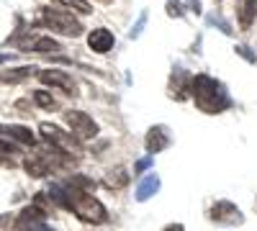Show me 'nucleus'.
I'll list each match as a JSON object with an SVG mask.
<instances>
[{
    "label": "nucleus",
    "mask_w": 257,
    "mask_h": 231,
    "mask_svg": "<svg viewBox=\"0 0 257 231\" xmlns=\"http://www.w3.org/2000/svg\"><path fill=\"white\" fill-rule=\"evenodd\" d=\"M190 98L196 100V106L203 113H224L231 106V98L226 93V88L216 77L211 75H196L190 77Z\"/></svg>",
    "instance_id": "nucleus-1"
},
{
    "label": "nucleus",
    "mask_w": 257,
    "mask_h": 231,
    "mask_svg": "<svg viewBox=\"0 0 257 231\" xmlns=\"http://www.w3.org/2000/svg\"><path fill=\"white\" fill-rule=\"evenodd\" d=\"M41 24L47 29H52L54 34L62 36H80L82 34V24L67 11H59V8H44L41 11Z\"/></svg>",
    "instance_id": "nucleus-2"
},
{
    "label": "nucleus",
    "mask_w": 257,
    "mask_h": 231,
    "mask_svg": "<svg viewBox=\"0 0 257 231\" xmlns=\"http://www.w3.org/2000/svg\"><path fill=\"white\" fill-rule=\"evenodd\" d=\"M64 121L72 129V136L77 139H95L98 136V123L82 111H64Z\"/></svg>",
    "instance_id": "nucleus-3"
},
{
    "label": "nucleus",
    "mask_w": 257,
    "mask_h": 231,
    "mask_svg": "<svg viewBox=\"0 0 257 231\" xmlns=\"http://www.w3.org/2000/svg\"><path fill=\"white\" fill-rule=\"evenodd\" d=\"M211 221H216L221 226H239L244 223V216L237 205H234L231 200H219V203H213L211 205Z\"/></svg>",
    "instance_id": "nucleus-4"
},
{
    "label": "nucleus",
    "mask_w": 257,
    "mask_h": 231,
    "mask_svg": "<svg viewBox=\"0 0 257 231\" xmlns=\"http://www.w3.org/2000/svg\"><path fill=\"white\" fill-rule=\"evenodd\" d=\"M39 80L44 82V85L59 88L62 93H67V95H77V82L72 80V75L62 72V70H41L39 72Z\"/></svg>",
    "instance_id": "nucleus-5"
},
{
    "label": "nucleus",
    "mask_w": 257,
    "mask_h": 231,
    "mask_svg": "<svg viewBox=\"0 0 257 231\" xmlns=\"http://www.w3.org/2000/svg\"><path fill=\"white\" fill-rule=\"evenodd\" d=\"M39 129H41V136H44L49 144H57V146H62V149H67V152L77 149V136L64 134L59 126H54V123H41Z\"/></svg>",
    "instance_id": "nucleus-6"
},
{
    "label": "nucleus",
    "mask_w": 257,
    "mask_h": 231,
    "mask_svg": "<svg viewBox=\"0 0 257 231\" xmlns=\"http://www.w3.org/2000/svg\"><path fill=\"white\" fill-rule=\"evenodd\" d=\"M170 131H167V126H152V129L147 131L144 136V146H147V152L149 154H157V152H165L167 146H170Z\"/></svg>",
    "instance_id": "nucleus-7"
},
{
    "label": "nucleus",
    "mask_w": 257,
    "mask_h": 231,
    "mask_svg": "<svg viewBox=\"0 0 257 231\" xmlns=\"http://www.w3.org/2000/svg\"><path fill=\"white\" fill-rule=\"evenodd\" d=\"M44 218H47V208H41L39 203L26 205L24 211H21L18 221H16V228H18V231H31L34 226H39Z\"/></svg>",
    "instance_id": "nucleus-8"
},
{
    "label": "nucleus",
    "mask_w": 257,
    "mask_h": 231,
    "mask_svg": "<svg viewBox=\"0 0 257 231\" xmlns=\"http://www.w3.org/2000/svg\"><path fill=\"white\" fill-rule=\"evenodd\" d=\"M116 44V39L108 29H93L88 34V47L95 52V54H105V52H111Z\"/></svg>",
    "instance_id": "nucleus-9"
},
{
    "label": "nucleus",
    "mask_w": 257,
    "mask_h": 231,
    "mask_svg": "<svg viewBox=\"0 0 257 231\" xmlns=\"http://www.w3.org/2000/svg\"><path fill=\"white\" fill-rule=\"evenodd\" d=\"M190 95V75H185L183 67H178L170 77V98L175 100H185Z\"/></svg>",
    "instance_id": "nucleus-10"
},
{
    "label": "nucleus",
    "mask_w": 257,
    "mask_h": 231,
    "mask_svg": "<svg viewBox=\"0 0 257 231\" xmlns=\"http://www.w3.org/2000/svg\"><path fill=\"white\" fill-rule=\"evenodd\" d=\"M0 131H3L8 139H16L18 144H26V146H34V144H36V139H34L31 129H26V126L11 123V126H0Z\"/></svg>",
    "instance_id": "nucleus-11"
},
{
    "label": "nucleus",
    "mask_w": 257,
    "mask_h": 231,
    "mask_svg": "<svg viewBox=\"0 0 257 231\" xmlns=\"http://www.w3.org/2000/svg\"><path fill=\"white\" fill-rule=\"evenodd\" d=\"M237 16H239V29L247 31L257 16V0H239L237 3Z\"/></svg>",
    "instance_id": "nucleus-12"
},
{
    "label": "nucleus",
    "mask_w": 257,
    "mask_h": 231,
    "mask_svg": "<svg viewBox=\"0 0 257 231\" xmlns=\"http://www.w3.org/2000/svg\"><path fill=\"white\" fill-rule=\"evenodd\" d=\"M157 190H160V177L152 172V175H147V177L139 182V187H137V200H139V203H144V200L152 198Z\"/></svg>",
    "instance_id": "nucleus-13"
},
{
    "label": "nucleus",
    "mask_w": 257,
    "mask_h": 231,
    "mask_svg": "<svg viewBox=\"0 0 257 231\" xmlns=\"http://www.w3.org/2000/svg\"><path fill=\"white\" fill-rule=\"evenodd\" d=\"M128 172L123 170V167H118V170H111V172H105L103 177V187H108V190H121V187L128 185Z\"/></svg>",
    "instance_id": "nucleus-14"
},
{
    "label": "nucleus",
    "mask_w": 257,
    "mask_h": 231,
    "mask_svg": "<svg viewBox=\"0 0 257 231\" xmlns=\"http://www.w3.org/2000/svg\"><path fill=\"white\" fill-rule=\"evenodd\" d=\"M34 70H36V67H31V65L16 67V70H3V72H0V80H3L6 85H16V82H24V80H29V77L34 75Z\"/></svg>",
    "instance_id": "nucleus-15"
},
{
    "label": "nucleus",
    "mask_w": 257,
    "mask_h": 231,
    "mask_svg": "<svg viewBox=\"0 0 257 231\" xmlns=\"http://www.w3.org/2000/svg\"><path fill=\"white\" fill-rule=\"evenodd\" d=\"M59 49H62V44L57 39H52V36H39V39H34L29 44V52H39V54H54Z\"/></svg>",
    "instance_id": "nucleus-16"
},
{
    "label": "nucleus",
    "mask_w": 257,
    "mask_h": 231,
    "mask_svg": "<svg viewBox=\"0 0 257 231\" xmlns=\"http://www.w3.org/2000/svg\"><path fill=\"white\" fill-rule=\"evenodd\" d=\"M54 3H62V6H67V8H72V11L82 13V16L93 13V6L88 3V0H54Z\"/></svg>",
    "instance_id": "nucleus-17"
},
{
    "label": "nucleus",
    "mask_w": 257,
    "mask_h": 231,
    "mask_svg": "<svg viewBox=\"0 0 257 231\" xmlns=\"http://www.w3.org/2000/svg\"><path fill=\"white\" fill-rule=\"evenodd\" d=\"M34 103H36L39 108H54V106H57L54 98H52L47 90H36V93H34Z\"/></svg>",
    "instance_id": "nucleus-18"
},
{
    "label": "nucleus",
    "mask_w": 257,
    "mask_h": 231,
    "mask_svg": "<svg viewBox=\"0 0 257 231\" xmlns=\"http://www.w3.org/2000/svg\"><path fill=\"white\" fill-rule=\"evenodd\" d=\"M18 152V146L13 141H6V139H0V154H16Z\"/></svg>",
    "instance_id": "nucleus-19"
},
{
    "label": "nucleus",
    "mask_w": 257,
    "mask_h": 231,
    "mask_svg": "<svg viewBox=\"0 0 257 231\" xmlns=\"http://www.w3.org/2000/svg\"><path fill=\"white\" fill-rule=\"evenodd\" d=\"M167 16L180 18V16H183V6H180V3H175V0H170V3H167Z\"/></svg>",
    "instance_id": "nucleus-20"
},
{
    "label": "nucleus",
    "mask_w": 257,
    "mask_h": 231,
    "mask_svg": "<svg viewBox=\"0 0 257 231\" xmlns=\"http://www.w3.org/2000/svg\"><path fill=\"white\" fill-rule=\"evenodd\" d=\"M237 54H242V57H244L247 62H252V65H254V62H257V57H254V54H252V52H249L247 47H237Z\"/></svg>",
    "instance_id": "nucleus-21"
},
{
    "label": "nucleus",
    "mask_w": 257,
    "mask_h": 231,
    "mask_svg": "<svg viewBox=\"0 0 257 231\" xmlns=\"http://www.w3.org/2000/svg\"><path fill=\"white\" fill-rule=\"evenodd\" d=\"M149 164H152V159H149V157H144V159H139L137 162V167H134V172H142V170H147V167Z\"/></svg>",
    "instance_id": "nucleus-22"
},
{
    "label": "nucleus",
    "mask_w": 257,
    "mask_h": 231,
    "mask_svg": "<svg viewBox=\"0 0 257 231\" xmlns=\"http://www.w3.org/2000/svg\"><path fill=\"white\" fill-rule=\"evenodd\" d=\"M162 231H185V226H183V223H170V226H165Z\"/></svg>",
    "instance_id": "nucleus-23"
},
{
    "label": "nucleus",
    "mask_w": 257,
    "mask_h": 231,
    "mask_svg": "<svg viewBox=\"0 0 257 231\" xmlns=\"http://www.w3.org/2000/svg\"><path fill=\"white\" fill-rule=\"evenodd\" d=\"M0 164H3V167H13V159L11 157H0Z\"/></svg>",
    "instance_id": "nucleus-24"
},
{
    "label": "nucleus",
    "mask_w": 257,
    "mask_h": 231,
    "mask_svg": "<svg viewBox=\"0 0 257 231\" xmlns=\"http://www.w3.org/2000/svg\"><path fill=\"white\" fill-rule=\"evenodd\" d=\"M31 231H54V228H47V226H44V223H39V226H34V228H31Z\"/></svg>",
    "instance_id": "nucleus-25"
},
{
    "label": "nucleus",
    "mask_w": 257,
    "mask_h": 231,
    "mask_svg": "<svg viewBox=\"0 0 257 231\" xmlns=\"http://www.w3.org/2000/svg\"><path fill=\"white\" fill-rule=\"evenodd\" d=\"M6 59H8V57H6V54H0V65H3V62H6Z\"/></svg>",
    "instance_id": "nucleus-26"
},
{
    "label": "nucleus",
    "mask_w": 257,
    "mask_h": 231,
    "mask_svg": "<svg viewBox=\"0 0 257 231\" xmlns=\"http://www.w3.org/2000/svg\"><path fill=\"white\" fill-rule=\"evenodd\" d=\"M100 3H111V0H100Z\"/></svg>",
    "instance_id": "nucleus-27"
},
{
    "label": "nucleus",
    "mask_w": 257,
    "mask_h": 231,
    "mask_svg": "<svg viewBox=\"0 0 257 231\" xmlns=\"http://www.w3.org/2000/svg\"><path fill=\"white\" fill-rule=\"evenodd\" d=\"M254 208H257V200H254Z\"/></svg>",
    "instance_id": "nucleus-28"
}]
</instances>
